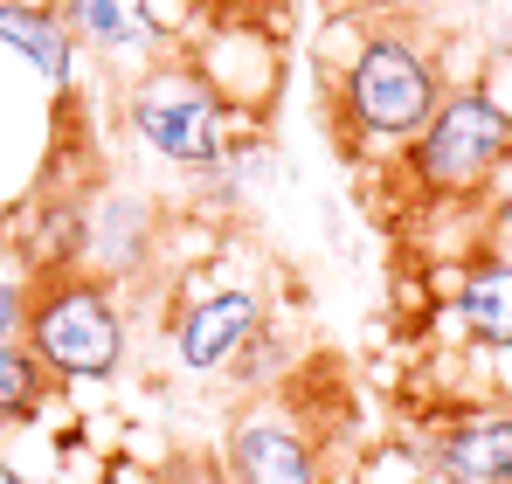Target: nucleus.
Wrapping results in <instances>:
<instances>
[{"instance_id":"f8f14e48","label":"nucleus","mask_w":512,"mask_h":484,"mask_svg":"<svg viewBox=\"0 0 512 484\" xmlns=\"http://www.w3.org/2000/svg\"><path fill=\"white\" fill-rule=\"evenodd\" d=\"M0 49H7V56H21V63L49 83L63 104H77L90 56L70 42V28H63V14H56V0H0Z\"/></svg>"},{"instance_id":"7ed1b4c3","label":"nucleus","mask_w":512,"mask_h":484,"mask_svg":"<svg viewBox=\"0 0 512 484\" xmlns=\"http://www.w3.org/2000/svg\"><path fill=\"white\" fill-rule=\"evenodd\" d=\"M270 319H277V298H270L263 270L250 277V270L229 263V249H215V256H201L173 277L167 367L180 381H229Z\"/></svg>"},{"instance_id":"a211bd4d","label":"nucleus","mask_w":512,"mask_h":484,"mask_svg":"<svg viewBox=\"0 0 512 484\" xmlns=\"http://www.w3.org/2000/svg\"><path fill=\"white\" fill-rule=\"evenodd\" d=\"M374 7H388V0H340V14H374Z\"/></svg>"},{"instance_id":"9b49d317","label":"nucleus","mask_w":512,"mask_h":484,"mask_svg":"<svg viewBox=\"0 0 512 484\" xmlns=\"http://www.w3.org/2000/svg\"><path fill=\"white\" fill-rule=\"evenodd\" d=\"M429 484H512V402L436 408L416 436Z\"/></svg>"},{"instance_id":"dca6fc26","label":"nucleus","mask_w":512,"mask_h":484,"mask_svg":"<svg viewBox=\"0 0 512 484\" xmlns=\"http://www.w3.org/2000/svg\"><path fill=\"white\" fill-rule=\"evenodd\" d=\"M478 90H485V97L512 118V49H492V56L478 63Z\"/></svg>"},{"instance_id":"4468645a","label":"nucleus","mask_w":512,"mask_h":484,"mask_svg":"<svg viewBox=\"0 0 512 484\" xmlns=\"http://www.w3.org/2000/svg\"><path fill=\"white\" fill-rule=\"evenodd\" d=\"M56 402V374L42 367V353L28 339H7L0 346V436L7 429H35Z\"/></svg>"},{"instance_id":"39448f33","label":"nucleus","mask_w":512,"mask_h":484,"mask_svg":"<svg viewBox=\"0 0 512 484\" xmlns=\"http://www.w3.org/2000/svg\"><path fill=\"white\" fill-rule=\"evenodd\" d=\"M395 166L423 208H478L485 187L512 166V118L478 83H450V97L436 104L423 139Z\"/></svg>"},{"instance_id":"6e6552de","label":"nucleus","mask_w":512,"mask_h":484,"mask_svg":"<svg viewBox=\"0 0 512 484\" xmlns=\"http://www.w3.org/2000/svg\"><path fill=\"white\" fill-rule=\"evenodd\" d=\"M167 201L153 187H132V180H104L97 194H84V249H77V270H90L97 284L111 291H132L146 277H160V256H167Z\"/></svg>"},{"instance_id":"0eeeda50","label":"nucleus","mask_w":512,"mask_h":484,"mask_svg":"<svg viewBox=\"0 0 512 484\" xmlns=\"http://www.w3.org/2000/svg\"><path fill=\"white\" fill-rule=\"evenodd\" d=\"M187 63L215 83V97L236 118L270 125V111L284 97V35H277V21H263L250 7H215L208 0V21L194 28Z\"/></svg>"},{"instance_id":"f03ea898","label":"nucleus","mask_w":512,"mask_h":484,"mask_svg":"<svg viewBox=\"0 0 512 484\" xmlns=\"http://www.w3.org/2000/svg\"><path fill=\"white\" fill-rule=\"evenodd\" d=\"M118 132L132 139L139 160H153L160 173H173L187 187L194 173H208V166L229 153L236 132H256V125L236 118L215 97V83L201 77L187 56H167L146 77L118 83Z\"/></svg>"},{"instance_id":"f257e3e1","label":"nucleus","mask_w":512,"mask_h":484,"mask_svg":"<svg viewBox=\"0 0 512 484\" xmlns=\"http://www.w3.org/2000/svg\"><path fill=\"white\" fill-rule=\"evenodd\" d=\"M312 63L353 160H402L450 97L443 49L409 28H367V14H333L312 35Z\"/></svg>"},{"instance_id":"f3484780","label":"nucleus","mask_w":512,"mask_h":484,"mask_svg":"<svg viewBox=\"0 0 512 484\" xmlns=\"http://www.w3.org/2000/svg\"><path fill=\"white\" fill-rule=\"evenodd\" d=\"M485 367H492V402H512V346H485Z\"/></svg>"},{"instance_id":"423d86ee","label":"nucleus","mask_w":512,"mask_h":484,"mask_svg":"<svg viewBox=\"0 0 512 484\" xmlns=\"http://www.w3.org/2000/svg\"><path fill=\"white\" fill-rule=\"evenodd\" d=\"M56 14L104 77L132 83L167 56H187L194 28L208 21V0H56Z\"/></svg>"},{"instance_id":"20e7f679","label":"nucleus","mask_w":512,"mask_h":484,"mask_svg":"<svg viewBox=\"0 0 512 484\" xmlns=\"http://www.w3.org/2000/svg\"><path fill=\"white\" fill-rule=\"evenodd\" d=\"M125 291L97 284L90 270H63L35 284V319H28V346L42 353V367L56 374L63 395L97 402L132 353V325H125Z\"/></svg>"},{"instance_id":"ddd939ff","label":"nucleus","mask_w":512,"mask_h":484,"mask_svg":"<svg viewBox=\"0 0 512 484\" xmlns=\"http://www.w3.org/2000/svg\"><path fill=\"white\" fill-rule=\"evenodd\" d=\"M436 319L450 332V346H512V256L478 249L457 270V284H450Z\"/></svg>"},{"instance_id":"9d476101","label":"nucleus","mask_w":512,"mask_h":484,"mask_svg":"<svg viewBox=\"0 0 512 484\" xmlns=\"http://www.w3.org/2000/svg\"><path fill=\"white\" fill-rule=\"evenodd\" d=\"M222 478L229 484H326V450L284 402L256 395L222 429Z\"/></svg>"},{"instance_id":"1a4fd4ad","label":"nucleus","mask_w":512,"mask_h":484,"mask_svg":"<svg viewBox=\"0 0 512 484\" xmlns=\"http://www.w3.org/2000/svg\"><path fill=\"white\" fill-rule=\"evenodd\" d=\"M70 104L35 77L21 56L0 49V215H14L56 166V132Z\"/></svg>"},{"instance_id":"2eb2a0df","label":"nucleus","mask_w":512,"mask_h":484,"mask_svg":"<svg viewBox=\"0 0 512 484\" xmlns=\"http://www.w3.org/2000/svg\"><path fill=\"white\" fill-rule=\"evenodd\" d=\"M28 319H35V277L14 270V277H0V346L28 339Z\"/></svg>"}]
</instances>
